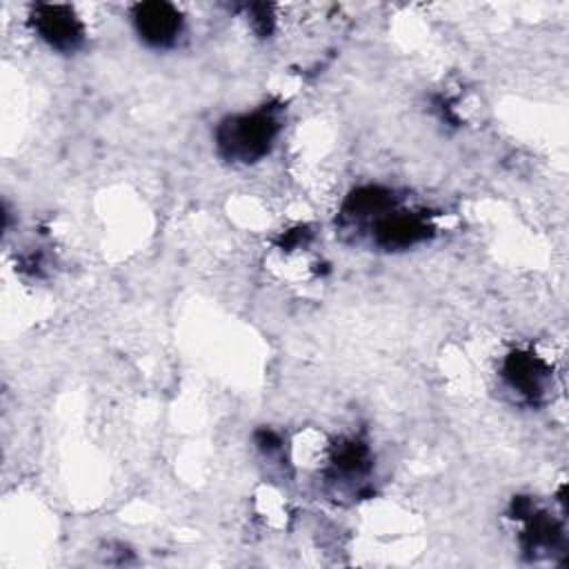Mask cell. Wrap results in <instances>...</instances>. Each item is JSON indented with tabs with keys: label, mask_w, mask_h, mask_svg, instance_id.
<instances>
[{
	"label": "cell",
	"mask_w": 569,
	"mask_h": 569,
	"mask_svg": "<svg viewBox=\"0 0 569 569\" xmlns=\"http://www.w3.org/2000/svg\"><path fill=\"white\" fill-rule=\"evenodd\" d=\"M373 231H376V242L382 244L385 249H405L427 238L429 224L416 213L393 211V213L378 216Z\"/></svg>",
	"instance_id": "277c9868"
},
{
	"label": "cell",
	"mask_w": 569,
	"mask_h": 569,
	"mask_svg": "<svg viewBox=\"0 0 569 569\" xmlns=\"http://www.w3.org/2000/svg\"><path fill=\"white\" fill-rule=\"evenodd\" d=\"M138 33L151 47H169L180 33V13L169 2H144L133 11Z\"/></svg>",
	"instance_id": "3957f363"
},
{
	"label": "cell",
	"mask_w": 569,
	"mask_h": 569,
	"mask_svg": "<svg viewBox=\"0 0 569 569\" xmlns=\"http://www.w3.org/2000/svg\"><path fill=\"white\" fill-rule=\"evenodd\" d=\"M276 131L278 122L269 111L244 113L220 124L218 147L231 160L253 162L269 151Z\"/></svg>",
	"instance_id": "6da1fadb"
},
{
	"label": "cell",
	"mask_w": 569,
	"mask_h": 569,
	"mask_svg": "<svg viewBox=\"0 0 569 569\" xmlns=\"http://www.w3.org/2000/svg\"><path fill=\"white\" fill-rule=\"evenodd\" d=\"M31 22L36 33L58 51H73L82 42V24L69 7L38 4Z\"/></svg>",
	"instance_id": "7a4b0ae2"
},
{
	"label": "cell",
	"mask_w": 569,
	"mask_h": 569,
	"mask_svg": "<svg viewBox=\"0 0 569 569\" xmlns=\"http://www.w3.org/2000/svg\"><path fill=\"white\" fill-rule=\"evenodd\" d=\"M505 376L520 393H527L533 398L542 391L545 367L542 362H538L527 353H513L505 365Z\"/></svg>",
	"instance_id": "5b68a950"
}]
</instances>
